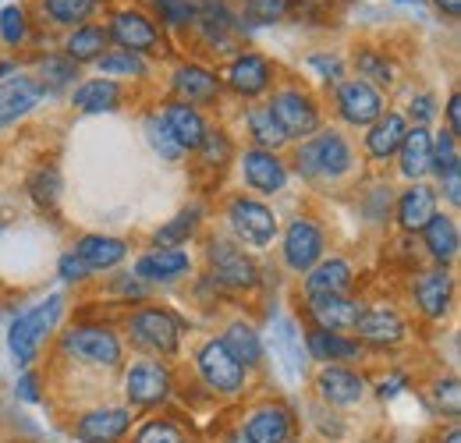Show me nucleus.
Wrapping results in <instances>:
<instances>
[{"mask_svg":"<svg viewBox=\"0 0 461 443\" xmlns=\"http://www.w3.org/2000/svg\"><path fill=\"white\" fill-rule=\"evenodd\" d=\"M14 71H18V64H14V60H0V82H4V78H11Z\"/></svg>","mask_w":461,"mask_h":443,"instance_id":"bf43d9fd","label":"nucleus"},{"mask_svg":"<svg viewBox=\"0 0 461 443\" xmlns=\"http://www.w3.org/2000/svg\"><path fill=\"white\" fill-rule=\"evenodd\" d=\"M135 443H188V440H185V429L174 426L171 419H153V422H146L135 433Z\"/></svg>","mask_w":461,"mask_h":443,"instance_id":"8fccbe9b","label":"nucleus"},{"mask_svg":"<svg viewBox=\"0 0 461 443\" xmlns=\"http://www.w3.org/2000/svg\"><path fill=\"white\" fill-rule=\"evenodd\" d=\"M36 82L43 93H58V89H68L71 82H78V64L64 54H47L36 68Z\"/></svg>","mask_w":461,"mask_h":443,"instance_id":"4c0bfd02","label":"nucleus"},{"mask_svg":"<svg viewBox=\"0 0 461 443\" xmlns=\"http://www.w3.org/2000/svg\"><path fill=\"white\" fill-rule=\"evenodd\" d=\"M274 355L281 358V366H285V373H288L291 380L305 376L309 351H305V337H302L298 323L291 316H277L274 320Z\"/></svg>","mask_w":461,"mask_h":443,"instance_id":"b1692460","label":"nucleus"},{"mask_svg":"<svg viewBox=\"0 0 461 443\" xmlns=\"http://www.w3.org/2000/svg\"><path fill=\"white\" fill-rule=\"evenodd\" d=\"M429 153H433V135L426 128H408L398 149V167L408 181H422L429 174Z\"/></svg>","mask_w":461,"mask_h":443,"instance_id":"473e14b6","label":"nucleus"},{"mask_svg":"<svg viewBox=\"0 0 461 443\" xmlns=\"http://www.w3.org/2000/svg\"><path fill=\"white\" fill-rule=\"evenodd\" d=\"M0 40L7 47H25L29 43V14L22 4H7L0 11Z\"/></svg>","mask_w":461,"mask_h":443,"instance_id":"37998d69","label":"nucleus"},{"mask_svg":"<svg viewBox=\"0 0 461 443\" xmlns=\"http://www.w3.org/2000/svg\"><path fill=\"white\" fill-rule=\"evenodd\" d=\"M160 121H164V128L171 131V139L181 146V149H199V142H203L206 131H210V124H206L203 111L192 107V104H185V100L167 104V107L160 111Z\"/></svg>","mask_w":461,"mask_h":443,"instance_id":"4be33fe9","label":"nucleus"},{"mask_svg":"<svg viewBox=\"0 0 461 443\" xmlns=\"http://www.w3.org/2000/svg\"><path fill=\"white\" fill-rule=\"evenodd\" d=\"M238 164H241L245 185L252 192H259V195H281L288 188V167H285V160L277 153H270V149H256L252 146V149H245L238 157Z\"/></svg>","mask_w":461,"mask_h":443,"instance_id":"ddd939ff","label":"nucleus"},{"mask_svg":"<svg viewBox=\"0 0 461 443\" xmlns=\"http://www.w3.org/2000/svg\"><path fill=\"white\" fill-rule=\"evenodd\" d=\"M221 344L228 348L245 369H256L263 362V337H259V330L252 323H241V320L230 323L228 330H224V337H221Z\"/></svg>","mask_w":461,"mask_h":443,"instance_id":"72a5a7b5","label":"nucleus"},{"mask_svg":"<svg viewBox=\"0 0 461 443\" xmlns=\"http://www.w3.org/2000/svg\"><path fill=\"white\" fill-rule=\"evenodd\" d=\"M100 64V75L104 78H142L146 75V64L142 57L128 54V50H104V57L96 60Z\"/></svg>","mask_w":461,"mask_h":443,"instance_id":"79ce46f5","label":"nucleus"},{"mask_svg":"<svg viewBox=\"0 0 461 443\" xmlns=\"http://www.w3.org/2000/svg\"><path fill=\"white\" fill-rule=\"evenodd\" d=\"M195 366H199V376H203V384L213 390V393H241L245 390V380H249V369L230 355L228 348L213 337V340H206L203 348H199V355H195Z\"/></svg>","mask_w":461,"mask_h":443,"instance_id":"9d476101","label":"nucleus"},{"mask_svg":"<svg viewBox=\"0 0 461 443\" xmlns=\"http://www.w3.org/2000/svg\"><path fill=\"white\" fill-rule=\"evenodd\" d=\"M404 135H408V121H404L402 113L384 111L369 124V131H366V153H369L376 164H384V160L398 157Z\"/></svg>","mask_w":461,"mask_h":443,"instance_id":"393cba45","label":"nucleus"},{"mask_svg":"<svg viewBox=\"0 0 461 443\" xmlns=\"http://www.w3.org/2000/svg\"><path fill=\"white\" fill-rule=\"evenodd\" d=\"M75 256L86 263L89 274H100V270H114L128 256V245L121 238H111V234H86V238H78Z\"/></svg>","mask_w":461,"mask_h":443,"instance_id":"c85d7f7f","label":"nucleus"},{"mask_svg":"<svg viewBox=\"0 0 461 443\" xmlns=\"http://www.w3.org/2000/svg\"><path fill=\"white\" fill-rule=\"evenodd\" d=\"M107 29L104 25H78L68 32L64 40V57H71L75 64H86V60H100L104 57V47H107Z\"/></svg>","mask_w":461,"mask_h":443,"instance_id":"f704fd0d","label":"nucleus"},{"mask_svg":"<svg viewBox=\"0 0 461 443\" xmlns=\"http://www.w3.org/2000/svg\"><path fill=\"white\" fill-rule=\"evenodd\" d=\"M157 18L167 29H192L195 25V0H149Z\"/></svg>","mask_w":461,"mask_h":443,"instance_id":"c03bdc74","label":"nucleus"},{"mask_svg":"<svg viewBox=\"0 0 461 443\" xmlns=\"http://www.w3.org/2000/svg\"><path fill=\"white\" fill-rule=\"evenodd\" d=\"M43 89H40V82L36 78H29V75H11V78H4L0 82V128H7V124H14V121H22L25 113H32L40 104H43Z\"/></svg>","mask_w":461,"mask_h":443,"instance_id":"6ab92c4d","label":"nucleus"},{"mask_svg":"<svg viewBox=\"0 0 461 443\" xmlns=\"http://www.w3.org/2000/svg\"><path fill=\"white\" fill-rule=\"evenodd\" d=\"M195 231H199V210L192 206V210H181L174 221L164 223V227L153 234V241H157V249H181Z\"/></svg>","mask_w":461,"mask_h":443,"instance_id":"a19ab883","label":"nucleus"},{"mask_svg":"<svg viewBox=\"0 0 461 443\" xmlns=\"http://www.w3.org/2000/svg\"><path fill=\"white\" fill-rule=\"evenodd\" d=\"M58 270H60V277L68 280V284H82V280L89 277V270H86V263H82V259H78L75 252H68V256H60Z\"/></svg>","mask_w":461,"mask_h":443,"instance_id":"864d4df0","label":"nucleus"},{"mask_svg":"<svg viewBox=\"0 0 461 443\" xmlns=\"http://www.w3.org/2000/svg\"><path fill=\"white\" fill-rule=\"evenodd\" d=\"M437 4V11H444L447 18H458L461 14V0H433Z\"/></svg>","mask_w":461,"mask_h":443,"instance_id":"13d9d810","label":"nucleus"},{"mask_svg":"<svg viewBox=\"0 0 461 443\" xmlns=\"http://www.w3.org/2000/svg\"><path fill=\"white\" fill-rule=\"evenodd\" d=\"M174 93L192 107H210L221 100V78L203 64H181L174 68Z\"/></svg>","mask_w":461,"mask_h":443,"instance_id":"412c9836","label":"nucleus"},{"mask_svg":"<svg viewBox=\"0 0 461 443\" xmlns=\"http://www.w3.org/2000/svg\"><path fill=\"white\" fill-rule=\"evenodd\" d=\"M330 11H334V0H291V14L305 22H323L330 18Z\"/></svg>","mask_w":461,"mask_h":443,"instance_id":"3c124183","label":"nucleus"},{"mask_svg":"<svg viewBox=\"0 0 461 443\" xmlns=\"http://www.w3.org/2000/svg\"><path fill=\"white\" fill-rule=\"evenodd\" d=\"M60 351L82 366H96V369H117L124 358L121 337L104 323H78L60 337Z\"/></svg>","mask_w":461,"mask_h":443,"instance_id":"7ed1b4c3","label":"nucleus"},{"mask_svg":"<svg viewBox=\"0 0 461 443\" xmlns=\"http://www.w3.org/2000/svg\"><path fill=\"white\" fill-rule=\"evenodd\" d=\"M309 68L320 71V78H327V82H345V64H341V57L312 54L309 57Z\"/></svg>","mask_w":461,"mask_h":443,"instance_id":"603ef678","label":"nucleus"},{"mask_svg":"<svg viewBox=\"0 0 461 443\" xmlns=\"http://www.w3.org/2000/svg\"><path fill=\"white\" fill-rule=\"evenodd\" d=\"M29 192H32V199H36L43 210H54L60 195L58 170H54V167H40V170L32 174V181H29Z\"/></svg>","mask_w":461,"mask_h":443,"instance_id":"49530a36","label":"nucleus"},{"mask_svg":"<svg viewBox=\"0 0 461 443\" xmlns=\"http://www.w3.org/2000/svg\"><path fill=\"white\" fill-rule=\"evenodd\" d=\"M355 284V270L341 256L320 259L309 274H305V294H348Z\"/></svg>","mask_w":461,"mask_h":443,"instance_id":"cd10ccee","label":"nucleus"},{"mask_svg":"<svg viewBox=\"0 0 461 443\" xmlns=\"http://www.w3.org/2000/svg\"><path fill=\"white\" fill-rule=\"evenodd\" d=\"M294 170L305 181H341L355 170V149L341 131H316L294 149Z\"/></svg>","mask_w":461,"mask_h":443,"instance_id":"f257e3e1","label":"nucleus"},{"mask_svg":"<svg viewBox=\"0 0 461 443\" xmlns=\"http://www.w3.org/2000/svg\"><path fill=\"white\" fill-rule=\"evenodd\" d=\"M355 68H358V78L369 82V86H387L391 89L398 82V64L376 47L355 50Z\"/></svg>","mask_w":461,"mask_h":443,"instance_id":"e433bc0d","label":"nucleus"},{"mask_svg":"<svg viewBox=\"0 0 461 443\" xmlns=\"http://www.w3.org/2000/svg\"><path fill=\"white\" fill-rule=\"evenodd\" d=\"M245 437L252 443H288L291 440V415L281 404H259L245 419Z\"/></svg>","mask_w":461,"mask_h":443,"instance_id":"bb28decb","label":"nucleus"},{"mask_svg":"<svg viewBox=\"0 0 461 443\" xmlns=\"http://www.w3.org/2000/svg\"><path fill=\"white\" fill-rule=\"evenodd\" d=\"M437 213V192L422 181H411V188H404L402 199H398V223L402 231H422L429 217Z\"/></svg>","mask_w":461,"mask_h":443,"instance_id":"c756f323","label":"nucleus"},{"mask_svg":"<svg viewBox=\"0 0 461 443\" xmlns=\"http://www.w3.org/2000/svg\"><path fill=\"white\" fill-rule=\"evenodd\" d=\"M192 256L185 249H153L135 263V277L142 284H171V280L188 277Z\"/></svg>","mask_w":461,"mask_h":443,"instance_id":"5701e85b","label":"nucleus"},{"mask_svg":"<svg viewBox=\"0 0 461 443\" xmlns=\"http://www.w3.org/2000/svg\"><path fill=\"white\" fill-rule=\"evenodd\" d=\"M411 294H415V305L426 320H444L451 312V302H455V277L447 274V267L422 270L411 284Z\"/></svg>","mask_w":461,"mask_h":443,"instance_id":"2eb2a0df","label":"nucleus"},{"mask_svg":"<svg viewBox=\"0 0 461 443\" xmlns=\"http://www.w3.org/2000/svg\"><path fill=\"white\" fill-rule=\"evenodd\" d=\"M408 113H411L415 128H426V121H433V113H437V104H433V96H429V93H422V96H415V100H411Z\"/></svg>","mask_w":461,"mask_h":443,"instance_id":"5fc2aeb1","label":"nucleus"},{"mask_svg":"<svg viewBox=\"0 0 461 443\" xmlns=\"http://www.w3.org/2000/svg\"><path fill=\"white\" fill-rule=\"evenodd\" d=\"M298 443H302V440H298Z\"/></svg>","mask_w":461,"mask_h":443,"instance_id":"0e129e2a","label":"nucleus"},{"mask_svg":"<svg viewBox=\"0 0 461 443\" xmlns=\"http://www.w3.org/2000/svg\"><path fill=\"white\" fill-rule=\"evenodd\" d=\"M107 36L117 43V50H128L135 57H157L164 54V32L157 29V22L135 7H121L114 11L111 25H107Z\"/></svg>","mask_w":461,"mask_h":443,"instance_id":"423d86ee","label":"nucleus"},{"mask_svg":"<svg viewBox=\"0 0 461 443\" xmlns=\"http://www.w3.org/2000/svg\"><path fill=\"white\" fill-rule=\"evenodd\" d=\"M228 223L238 245H249L259 252L270 249L277 238V213L267 203L249 199V195H234L228 203Z\"/></svg>","mask_w":461,"mask_h":443,"instance_id":"20e7f679","label":"nucleus"},{"mask_svg":"<svg viewBox=\"0 0 461 443\" xmlns=\"http://www.w3.org/2000/svg\"><path fill=\"white\" fill-rule=\"evenodd\" d=\"M422 241H426V252L440 263V267H447L455 256H458V223L451 221L447 213H433L429 223L422 227Z\"/></svg>","mask_w":461,"mask_h":443,"instance_id":"2f4dec72","label":"nucleus"},{"mask_svg":"<svg viewBox=\"0 0 461 443\" xmlns=\"http://www.w3.org/2000/svg\"><path fill=\"white\" fill-rule=\"evenodd\" d=\"M323 249H327V238H323V227L312 221V217H294L285 231V263L294 274H309L320 259H323Z\"/></svg>","mask_w":461,"mask_h":443,"instance_id":"9b49d317","label":"nucleus"},{"mask_svg":"<svg viewBox=\"0 0 461 443\" xmlns=\"http://www.w3.org/2000/svg\"><path fill=\"white\" fill-rule=\"evenodd\" d=\"M305 351H309V358H320L323 366H341V362H358L362 358V340L334 330H309Z\"/></svg>","mask_w":461,"mask_h":443,"instance_id":"a878e982","label":"nucleus"},{"mask_svg":"<svg viewBox=\"0 0 461 443\" xmlns=\"http://www.w3.org/2000/svg\"><path fill=\"white\" fill-rule=\"evenodd\" d=\"M224 443H252V440H249L245 433H230V437H228V440H224Z\"/></svg>","mask_w":461,"mask_h":443,"instance_id":"680f3d73","label":"nucleus"},{"mask_svg":"<svg viewBox=\"0 0 461 443\" xmlns=\"http://www.w3.org/2000/svg\"><path fill=\"white\" fill-rule=\"evenodd\" d=\"M40 7H43V14H47L54 25L78 29V25H86V22L96 14L100 0H40Z\"/></svg>","mask_w":461,"mask_h":443,"instance_id":"58836bf2","label":"nucleus"},{"mask_svg":"<svg viewBox=\"0 0 461 443\" xmlns=\"http://www.w3.org/2000/svg\"><path fill=\"white\" fill-rule=\"evenodd\" d=\"M351 330L358 333L355 340H366L373 348H394L408 337V323H404V316L394 305H373V309L358 312Z\"/></svg>","mask_w":461,"mask_h":443,"instance_id":"4468645a","label":"nucleus"},{"mask_svg":"<svg viewBox=\"0 0 461 443\" xmlns=\"http://www.w3.org/2000/svg\"><path fill=\"white\" fill-rule=\"evenodd\" d=\"M334 107L341 113V121L355 124V128H369L384 113V93L362 78H348L334 93Z\"/></svg>","mask_w":461,"mask_h":443,"instance_id":"f8f14e48","label":"nucleus"},{"mask_svg":"<svg viewBox=\"0 0 461 443\" xmlns=\"http://www.w3.org/2000/svg\"><path fill=\"white\" fill-rule=\"evenodd\" d=\"M121 96L124 93L114 78H89L71 93V104L82 113H111L121 107Z\"/></svg>","mask_w":461,"mask_h":443,"instance_id":"7c9ffc66","label":"nucleus"},{"mask_svg":"<svg viewBox=\"0 0 461 443\" xmlns=\"http://www.w3.org/2000/svg\"><path fill=\"white\" fill-rule=\"evenodd\" d=\"M245 124H249V135H252L256 149H270V153H277L281 146H288V139H285L281 124L274 121V113H270L267 104L249 107V111H245Z\"/></svg>","mask_w":461,"mask_h":443,"instance_id":"c9c22d12","label":"nucleus"},{"mask_svg":"<svg viewBox=\"0 0 461 443\" xmlns=\"http://www.w3.org/2000/svg\"><path fill=\"white\" fill-rule=\"evenodd\" d=\"M206 263H210V277L228 291H249L259 284V267L256 259L228 238H213L206 245Z\"/></svg>","mask_w":461,"mask_h":443,"instance_id":"39448f33","label":"nucleus"},{"mask_svg":"<svg viewBox=\"0 0 461 443\" xmlns=\"http://www.w3.org/2000/svg\"><path fill=\"white\" fill-rule=\"evenodd\" d=\"M60 312H64V298H60V294H50L47 302H40L36 309L22 312V316L11 323V330H7V344H11V355H14V362H18V366H32V362H36L40 344L54 333Z\"/></svg>","mask_w":461,"mask_h":443,"instance_id":"f03ea898","label":"nucleus"},{"mask_svg":"<svg viewBox=\"0 0 461 443\" xmlns=\"http://www.w3.org/2000/svg\"><path fill=\"white\" fill-rule=\"evenodd\" d=\"M224 82H228L230 93L256 100L274 86V64L263 54H238L224 71Z\"/></svg>","mask_w":461,"mask_h":443,"instance_id":"dca6fc26","label":"nucleus"},{"mask_svg":"<svg viewBox=\"0 0 461 443\" xmlns=\"http://www.w3.org/2000/svg\"><path fill=\"white\" fill-rule=\"evenodd\" d=\"M267 107L274 113V121L281 124V131H285L288 142L291 139H309V135L320 131V107H316V100L302 86L277 89Z\"/></svg>","mask_w":461,"mask_h":443,"instance_id":"1a4fd4ad","label":"nucleus"},{"mask_svg":"<svg viewBox=\"0 0 461 443\" xmlns=\"http://www.w3.org/2000/svg\"><path fill=\"white\" fill-rule=\"evenodd\" d=\"M398 4H419V0H398Z\"/></svg>","mask_w":461,"mask_h":443,"instance_id":"e2e57ef3","label":"nucleus"},{"mask_svg":"<svg viewBox=\"0 0 461 443\" xmlns=\"http://www.w3.org/2000/svg\"><path fill=\"white\" fill-rule=\"evenodd\" d=\"M316 390L330 408H355L366 397V380L348 366H323L316 376Z\"/></svg>","mask_w":461,"mask_h":443,"instance_id":"aec40b11","label":"nucleus"},{"mask_svg":"<svg viewBox=\"0 0 461 443\" xmlns=\"http://www.w3.org/2000/svg\"><path fill=\"white\" fill-rule=\"evenodd\" d=\"M128 337L142 351H153V355L171 358V355H177V344H181V323L174 320L167 309L146 305V309H139V312L128 316Z\"/></svg>","mask_w":461,"mask_h":443,"instance_id":"6e6552de","label":"nucleus"},{"mask_svg":"<svg viewBox=\"0 0 461 443\" xmlns=\"http://www.w3.org/2000/svg\"><path fill=\"white\" fill-rule=\"evenodd\" d=\"M447 131L458 139L461 135V96L458 93H451V100H447Z\"/></svg>","mask_w":461,"mask_h":443,"instance_id":"6e6d98bb","label":"nucleus"},{"mask_svg":"<svg viewBox=\"0 0 461 443\" xmlns=\"http://www.w3.org/2000/svg\"><path fill=\"white\" fill-rule=\"evenodd\" d=\"M40 380H36V376H32V373H25V376H22V380H18V397H22V401H40Z\"/></svg>","mask_w":461,"mask_h":443,"instance_id":"4d7b16f0","label":"nucleus"},{"mask_svg":"<svg viewBox=\"0 0 461 443\" xmlns=\"http://www.w3.org/2000/svg\"><path fill=\"white\" fill-rule=\"evenodd\" d=\"M305 312L316 323V330L348 333L355 327L362 305L348 294H305Z\"/></svg>","mask_w":461,"mask_h":443,"instance_id":"f3484780","label":"nucleus"},{"mask_svg":"<svg viewBox=\"0 0 461 443\" xmlns=\"http://www.w3.org/2000/svg\"><path fill=\"white\" fill-rule=\"evenodd\" d=\"M174 393V373L160 358H139L124 373V397L131 408H157Z\"/></svg>","mask_w":461,"mask_h":443,"instance_id":"0eeeda50","label":"nucleus"},{"mask_svg":"<svg viewBox=\"0 0 461 443\" xmlns=\"http://www.w3.org/2000/svg\"><path fill=\"white\" fill-rule=\"evenodd\" d=\"M444 443H461V429H458V426H451V429H447Z\"/></svg>","mask_w":461,"mask_h":443,"instance_id":"052dcab7","label":"nucleus"},{"mask_svg":"<svg viewBox=\"0 0 461 443\" xmlns=\"http://www.w3.org/2000/svg\"><path fill=\"white\" fill-rule=\"evenodd\" d=\"M146 135H149V146H153V149H157L164 160H171V164H174V160H181V153H185V149H181V146H177V142L171 139V131L164 128L160 113L146 117Z\"/></svg>","mask_w":461,"mask_h":443,"instance_id":"09e8293b","label":"nucleus"},{"mask_svg":"<svg viewBox=\"0 0 461 443\" xmlns=\"http://www.w3.org/2000/svg\"><path fill=\"white\" fill-rule=\"evenodd\" d=\"M131 429V408H93L75 422L78 443H117Z\"/></svg>","mask_w":461,"mask_h":443,"instance_id":"a211bd4d","label":"nucleus"},{"mask_svg":"<svg viewBox=\"0 0 461 443\" xmlns=\"http://www.w3.org/2000/svg\"><path fill=\"white\" fill-rule=\"evenodd\" d=\"M291 14V0H245V18L256 25H274Z\"/></svg>","mask_w":461,"mask_h":443,"instance_id":"de8ad7c7","label":"nucleus"},{"mask_svg":"<svg viewBox=\"0 0 461 443\" xmlns=\"http://www.w3.org/2000/svg\"><path fill=\"white\" fill-rule=\"evenodd\" d=\"M195 153H199V164L203 167H217V170H221V167L234 157V146H230V139L221 131V128H210Z\"/></svg>","mask_w":461,"mask_h":443,"instance_id":"a18cd8bd","label":"nucleus"},{"mask_svg":"<svg viewBox=\"0 0 461 443\" xmlns=\"http://www.w3.org/2000/svg\"><path fill=\"white\" fill-rule=\"evenodd\" d=\"M429 170L440 177V181H451L461 177V153H458V139L451 131H440V139L433 142V153H429Z\"/></svg>","mask_w":461,"mask_h":443,"instance_id":"ea45409f","label":"nucleus"}]
</instances>
